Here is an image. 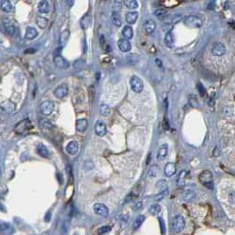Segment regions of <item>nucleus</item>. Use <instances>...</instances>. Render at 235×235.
Masks as SVG:
<instances>
[{"instance_id":"nucleus-46","label":"nucleus","mask_w":235,"mask_h":235,"mask_svg":"<svg viewBox=\"0 0 235 235\" xmlns=\"http://www.w3.org/2000/svg\"><path fill=\"white\" fill-rule=\"evenodd\" d=\"M142 205H143L142 202H138V203H136L135 204V206H134L133 209H134V210H139V209H141L142 208Z\"/></svg>"},{"instance_id":"nucleus-19","label":"nucleus","mask_w":235,"mask_h":235,"mask_svg":"<svg viewBox=\"0 0 235 235\" xmlns=\"http://www.w3.org/2000/svg\"><path fill=\"white\" fill-rule=\"evenodd\" d=\"M168 154V145L167 144H164L160 147V149H158L157 155V161H163L165 159V157H167Z\"/></svg>"},{"instance_id":"nucleus-23","label":"nucleus","mask_w":235,"mask_h":235,"mask_svg":"<svg viewBox=\"0 0 235 235\" xmlns=\"http://www.w3.org/2000/svg\"><path fill=\"white\" fill-rule=\"evenodd\" d=\"M37 35H38V32H37V30L35 27H28L26 29L25 38L27 39V40H33V39H35L37 37Z\"/></svg>"},{"instance_id":"nucleus-27","label":"nucleus","mask_w":235,"mask_h":235,"mask_svg":"<svg viewBox=\"0 0 235 235\" xmlns=\"http://www.w3.org/2000/svg\"><path fill=\"white\" fill-rule=\"evenodd\" d=\"M122 35L123 37H125V39L129 40V39H132L133 37H134V30L132 28L131 26H125L122 29Z\"/></svg>"},{"instance_id":"nucleus-30","label":"nucleus","mask_w":235,"mask_h":235,"mask_svg":"<svg viewBox=\"0 0 235 235\" xmlns=\"http://www.w3.org/2000/svg\"><path fill=\"white\" fill-rule=\"evenodd\" d=\"M69 37H70V31L68 29H66L60 34V37H59V44L63 46L65 45L66 42H67L68 39H69Z\"/></svg>"},{"instance_id":"nucleus-4","label":"nucleus","mask_w":235,"mask_h":235,"mask_svg":"<svg viewBox=\"0 0 235 235\" xmlns=\"http://www.w3.org/2000/svg\"><path fill=\"white\" fill-rule=\"evenodd\" d=\"M130 86L132 90L137 94L141 93L144 88V84H143L142 80L136 75H133L130 78Z\"/></svg>"},{"instance_id":"nucleus-26","label":"nucleus","mask_w":235,"mask_h":235,"mask_svg":"<svg viewBox=\"0 0 235 235\" xmlns=\"http://www.w3.org/2000/svg\"><path fill=\"white\" fill-rule=\"evenodd\" d=\"M195 196H196V194L193 190H186L183 193V199H184V201H186L188 203L193 202V200L195 199Z\"/></svg>"},{"instance_id":"nucleus-5","label":"nucleus","mask_w":235,"mask_h":235,"mask_svg":"<svg viewBox=\"0 0 235 235\" xmlns=\"http://www.w3.org/2000/svg\"><path fill=\"white\" fill-rule=\"evenodd\" d=\"M226 52V47L225 45L221 42H215L211 47V53L216 57H221L224 56Z\"/></svg>"},{"instance_id":"nucleus-22","label":"nucleus","mask_w":235,"mask_h":235,"mask_svg":"<svg viewBox=\"0 0 235 235\" xmlns=\"http://www.w3.org/2000/svg\"><path fill=\"white\" fill-rule=\"evenodd\" d=\"M14 233L13 227L7 223L1 224V234L2 235H12Z\"/></svg>"},{"instance_id":"nucleus-15","label":"nucleus","mask_w":235,"mask_h":235,"mask_svg":"<svg viewBox=\"0 0 235 235\" xmlns=\"http://www.w3.org/2000/svg\"><path fill=\"white\" fill-rule=\"evenodd\" d=\"M164 44L166 45V47L169 49H173L175 46V40H174V36L171 31H169L166 33L164 39Z\"/></svg>"},{"instance_id":"nucleus-11","label":"nucleus","mask_w":235,"mask_h":235,"mask_svg":"<svg viewBox=\"0 0 235 235\" xmlns=\"http://www.w3.org/2000/svg\"><path fill=\"white\" fill-rule=\"evenodd\" d=\"M118 47L122 52H128L132 49V45H131V42L127 39L122 38L118 41Z\"/></svg>"},{"instance_id":"nucleus-20","label":"nucleus","mask_w":235,"mask_h":235,"mask_svg":"<svg viewBox=\"0 0 235 235\" xmlns=\"http://www.w3.org/2000/svg\"><path fill=\"white\" fill-rule=\"evenodd\" d=\"M138 17H139V13H138L137 12H135V11L129 12H127L126 15H125V21H126L128 24L133 25V24H135L136 22Z\"/></svg>"},{"instance_id":"nucleus-21","label":"nucleus","mask_w":235,"mask_h":235,"mask_svg":"<svg viewBox=\"0 0 235 235\" xmlns=\"http://www.w3.org/2000/svg\"><path fill=\"white\" fill-rule=\"evenodd\" d=\"M4 27H5V32H6L9 36H11V37L15 36L16 27L10 21H7L6 22L5 21V22H4Z\"/></svg>"},{"instance_id":"nucleus-3","label":"nucleus","mask_w":235,"mask_h":235,"mask_svg":"<svg viewBox=\"0 0 235 235\" xmlns=\"http://www.w3.org/2000/svg\"><path fill=\"white\" fill-rule=\"evenodd\" d=\"M184 24L186 25L188 27H191V28H199L203 26V21L202 19H200L199 17L194 15H189L187 16L185 19H184Z\"/></svg>"},{"instance_id":"nucleus-41","label":"nucleus","mask_w":235,"mask_h":235,"mask_svg":"<svg viewBox=\"0 0 235 235\" xmlns=\"http://www.w3.org/2000/svg\"><path fill=\"white\" fill-rule=\"evenodd\" d=\"M110 230H111V227L110 225H104V226L100 227L98 231H97V233H98L99 235H104L105 233H109Z\"/></svg>"},{"instance_id":"nucleus-36","label":"nucleus","mask_w":235,"mask_h":235,"mask_svg":"<svg viewBox=\"0 0 235 235\" xmlns=\"http://www.w3.org/2000/svg\"><path fill=\"white\" fill-rule=\"evenodd\" d=\"M100 114L104 117H107L110 114V108L107 105H102L100 106Z\"/></svg>"},{"instance_id":"nucleus-9","label":"nucleus","mask_w":235,"mask_h":235,"mask_svg":"<svg viewBox=\"0 0 235 235\" xmlns=\"http://www.w3.org/2000/svg\"><path fill=\"white\" fill-rule=\"evenodd\" d=\"M68 91H69V89H68V86L66 84H60L54 89L53 94L57 98L62 99L67 95Z\"/></svg>"},{"instance_id":"nucleus-17","label":"nucleus","mask_w":235,"mask_h":235,"mask_svg":"<svg viewBox=\"0 0 235 235\" xmlns=\"http://www.w3.org/2000/svg\"><path fill=\"white\" fill-rule=\"evenodd\" d=\"M76 130L80 132V133H83L87 130L88 125H89V122L86 119H80L76 121Z\"/></svg>"},{"instance_id":"nucleus-47","label":"nucleus","mask_w":235,"mask_h":235,"mask_svg":"<svg viewBox=\"0 0 235 235\" xmlns=\"http://www.w3.org/2000/svg\"><path fill=\"white\" fill-rule=\"evenodd\" d=\"M155 62H156V64H157V66H158V67L161 68L163 66L162 61H161L160 59H158V58H156V59H155Z\"/></svg>"},{"instance_id":"nucleus-29","label":"nucleus","mask_w":235,"mask_h":235,"mask_svg":"<svg viewBox=\"0 0 235 235\" xmlns=\"http://www.w3.org/2000/svg\"><path fill=\"white\" fill-rule=\"evenodd\" d=\"M90 25H91V16L89 15V13H87L81 20V26L83 29H87V28H89Z\"/></svg>"},{"instance_id":"nucleus-24","label":"nucleus","mask_w":235,"mask_h":235,"mask_svg":"<svg viewBox=\"0 0 235 235\" xmlns=\"http://www.w3.org/2000/svg\"><path fill=\"white\" fill-rule=\"evenodd\" d=\"M0 6H1V10L4 11L5 12H11L13 9L12 5L9 0H1Z\"/></svg>"},{"instance_id":"nucleus-7","label":"nucleus","mask_w":235,"mask_h":235,"mask_svg":"<svg viewBox=\"0 0 235 235\" xmlns=\"http://www.w3.org/2000/svg\"><path fill=\"white\" fill-rule=\"evenodd\" d=\"M93 209H94V212L95 214L102 217V218H106L109 216V209L104 203H95L93 207Z\"/></svg>"},{"instance_id":"nucleus-45","label":"nucleus","mask_w":235,"mask_h":235,"mask_svg":"<svg viewBox=\"0 0 235 235\" xmlns=\"http://www.w3.org/2000/svg\"><path fill=\"white\" fill-rule=\"evenodd\" d=\"M159 220V222H160V225H161V231H162V233L163 235H164L165 233V227H164V219L161 218H158Z\"/></svg>"},{"instance_id":"nucleus-28","label":"nucleus","mask_w":235,"mask_h":235,"mask_svg":"<svg viewBox=\"0 0 235 235\" xmlns=\"http://www.w3.org/2000/svg\"><path fill=\"white\" fill-rule=\"evenodd\" d=\"M144 220H145V217L143 215H139L133 223V230H138L141 227V225L143 224Z\"/></svg>"},{"instance_id":"nucleus-34","label":"nucleus","mask_w":235,"mask_h":235,"mask_svg":"<svg viewBox=\"0 0 235 235\" xmlns=\"http://www.w3.org/2000/svg\"><path fill=\"white\" fill-rule=\"evenodd\" d=\"M124 4L130 10H135L136 8H138V6H139L138 2L136 0H125Z\"/></svg>"},{"instance_id":"nucleus-42","label":"nucleus","mask_w":235,"mask_h":235,"mask_svg":"<svg viewBox=\"0 0 235 235\" xmlns=\"http://www.w3.org/2000/svg\"><path fill=\"white\" fill-rule=\"evenodd\" d=\"M197 89H198L199 94H200V95H201V96H203V97H204V96H206V95H207V92H206V89H205V88H204V86H203V84L201 83V82H199V83L197 84Z\"/></svg>"},{"instance_id":"nucleus-18","label":"nucleus","mask_w":235,"mask_h":235,"mask_svg":"<svg viewBox=\"0 0 235 235\" xmlns=\"http://www.w3.org/2000/svg\"><path fill=\"white\" fill-rule=\"evenodd\" d=\"M37 8L40 13H48L51 10V5L47 0H42L39 2Z\"/></svg>"},{"instance_id":"nucleus-44","label":"nucleus","mask_w":235,"mask_h":235,"mask_svg":"<svg viewBox=\"0 0 235 235\" xmlns=\"http://www.w3.org/2000/svg\"><path fill=\"white\" fill-rule=\"evenodd\" d=\"M99 42H100V46L103 48L104 50H105V38L103 35H101V36H100Z\"/></svg>"},{"instance_id":"nucleus-48","label":"nucleus","mask_w":235,"mask_h":235,"mask_svg":"<svg viewBox=\"0 0 235 235\" xmlns=\"http://www.w3.org/2000/svg\"><path fill=\"white\" fill-rule=\"evenodd\" d=\"M230 200L233 203L235 204V193H232L230 194Z\"/></svg>"},{"instance_id":"nucleus-14","label":"nucleus","mask_w":235,"mask_h":235,"mask_svg":"<svg viewBox=\"0 0 235 235\" xmlns=\"http://www.w3.org/2000/svg\"><path fill=\"white\" fill-rule=\"evenodd\" d=\"M79 147L80 146H79L78 141H72L66 145V152L69 155H73H73L77 154V152L79 151Z\"/></svg>"},{"instance_id":"nucleus-39","label":"nucleus","mask_w":235,"mask_h":235,"mask_svg":"<svg viewBox=\"0 0 235 235\" xmlns=\"http://www.w3.org/2000/svg\"><path fill=\"white\" fill-rule=\"evenodd\" d=\"M169 193V190H168V188H165L164 190H162L161 192L159 193H157V195L155 196V200L157 201V202H159V201H161L164 198V197H166V195Z\"/></svg>"},{"instance_id":"nucleus-13","label":"nucleus","mask_w":235,"mask_h":235,"mask_svg":"<svg viewBox=\"0 0 235 235\" xmlns=\"http://www.w3.org/2000/svg\"><path fill=\"white\" fill-rule=\"evenodd\" d=\"M143 27H144V30L146 32L147 35H151L153 34V32L156 30L157 24L152 20H147L143 24Z\"/></svg>"},{"instance_id":"nucleus-1","label":"nucleus","mask_w":235,"mask_h":235,"mask_svg":"<svg viewBox=\"0 0 235 235\" xmlns=\"http://www.w3.org/2000/svg\"><path fill=\"white\" fill-rule=\"evenodd\" d=\"M199 180L200 182L209 189H213L214 183H213V173L209 170H205L200 173L199 175Z\"/></svg>"},{"instance_id":"nucleus-2","label":"nucleus","mask_w":235,"mask_h":235,"mask_svg":"<svg viewBox=\"0 0 235 235\" xmlns=\"http://www.w3.org/2000/svg\"><path fill=\"white\" fill-rule=\"evenodd\" d=\"M185 219L182 216L178 215L174 217L171 222V230L173 233H179L185 227Z\"/></svg>"},{"instance_id":"nucleus-10","label":"nucleus","mask_w":235,"mask_h":235,"mask_svg":"<svg viewBox=\"0 0 235 235\" xmlns=\"http://www.w3.org/2000/svg\"><path fill=\"white\" fill-rule=\"evenodd\" d=\"M53 62L57 67L60 68V69H67L70 66L67 60L60 55H56L53 58Z\"/></svg>"},{"instance_id":"nucleus-32","label":"nucleus","mask_w":235,"mask_h":235,"mask_svg":"<svg viewBox=\"0 0 235 235\" xmlns=\"http://www.w3.org/2000/svg\"><path fill=\"white\" fill-rule=\"evenodd\" d=\"M37 25L40 28H45L48 25V20L42 16H37Z\"/></svg>"},{"instance_id":"nucleus-33","label":"nucleus","mask_w":235,"mask_h":235,"mask_svg":"<svg viewBox=\"0 0 235 235\" xmlns=\"http://www.w3.org/2000/svg\"><path fill=\"white\" fill-rule=\"evenodd\" d=\"M39 124H40L41 128H43V129L51 130V129H52L53 128V125L51 124V122L49 121L48 120H46V119H42V120H40Z\"/></svg>"},{"instance_id":"nucleus-37","label":"nucleus","mask_w":235,"mask_h":235,"mask_svg":"<svg viewBox=\"0 0 235 235\" xmlns=\"http://www.w3.org/2000/svg\"><path fill=\"white\" fill-rule=\"evenodd\" d=\"M186 176H187V172L186 171H182L180 172V173L179 174V177L177 179V184L179 187H182L185 184V179H186Z\"/></svg>"},{"instance_id":"nucleus-16","label":"nucleus","mask_w":235,"mask_h":235,"mask_svg":"<svg viewBox=\"0 0 235 235\" xmlns=\"http://www.w3.org/2000/svg\"><path fill=\"white\" fill-rule=\"evenodd\" d=\"M176 164L175 163H167L164 166V174L167 177H172L176 173Z\"/></svg>"},{"instance_id":"nucleus-12","label":"nucleus","mask_w":235,"mask_h":235,"mask_svg":"<svg viewBox=\"0 0 235 235\" xmlns=\"http://www.w3.org/2000/svg\"><path fill=\"white\" fill-rule=\"evenodd\" d=\"M95 134L100 137H103L106 135L107 133V127L105 123L101 122V121H97L95 125Z\"/></svg>"},{"instance_id":"nucleus-40","label":"nucleus","mask_w":235,"mask_h":235,"mask_svg":"<svg viewBox=\"0 0 235 235\" xmlns=\"http://www.w3.org/2000/svg\"><path fill=\"white\" fill-rule=\"evenodd\" d=\"M157 173H158V169H157V165H153L149 169V171H148V175L149 176V177H156L157 175Z\"/></svg>"},{"instance_id":"nucleus-8","label":"nucleus","mask_w":235,"mask_h":235,"mask_svg":"<svg viewBox=\"0 0 235 235\" xmlns=\"http://www.w3.org/2000/svg\"><path fill=\"white\" fill-rule=\"evenodd\" d=\"M31 123L27 120H24L19 122L14 127V131L18 134H24L31 128Z\"/></svg>"},{"instance_id":"nucleus-35","label":"nucleus","mask_w":235,"mask_h":235,"mask_svg":"<svg viewBox=\"0 0 235 235\" xmlns=\"http://www.w3.org/2000/svg\"><path fill=\"white\" fill-rule=\"evenodd\" d=\"M168 12L164 8H158L154 12V15L157 17L158 19H164L165 16H167Z\"/></svg>"},{"instance_id":"nucleus-43","label":"nucleus","mask_w":235,"mask_h":235,"mask_svg":"<svg viewBox=\"0 0 235 235\" xmlns=\"http://www.w3.org/2000/svg\"><path fill=\"white\" fill-rule=\"evenodd\" d=\"M83 65L84 61L81 60V59H78V60H76L75 62L73 63V67L75 68V69H81V68L83 66Z\"/></svg>"},{"instance_id":"nucleus-25","label":"nucleus","mask_w":235,"mask_h":235,"mask_svg":"<svg viewBox=\"0 0 235 235\" xmlns=\"http://www.w3.org/2000/svg\"><path fill=\"white\" fill-rule=\"evenodd\" d=\"M37 151L38 155H40L42 157L48 158L50 157V152L48 150V149L44 146L43 144H39L37 148Z\"/></svg>"},{"instance_id":"nucleus-38","label":"nucleus","mask_w":235,"mask_h":235,"mask_svg":"<svg viewBox=\"0 0 235 235\" xmlns=\"http://www.w3.org/2000/svg\"><path fill=\"white\" fill-rule=\"evenodd\" d=\"M149 213L151 215H157L160 211H161V207L159 204H152L151 206L149 207Z\"/></svg>"},{"instance_id":"nucleus-6","label":"nucleus","mask_w":235,"mask_h":235,"mask_svg":"<svg viewBox=\"0 0 235 235\" xmlns=\"http://www.w3.org/2000/svg\"><path fill=\"white\" fill-rule=\"evenodd\" d=\"M53 110H54V103L50 101V100L42 102L41 105H40V110H41V113L42 115H51L52 113Z\"/></svg>"},{"instance_id":"nucleus-31","label":"nucleus","mask_w":235,"mask_h":235,"mask_svg":"<svg viewBox=\"0 0 235 235\" xmlns=\"http://www.w3.org/2000/svg\"><path fill=\"white\" fill-rule=\"evenodd\" d=\"M111 21H112V23L115 25L116 27H120L122 25V20H121V17L118 13V12H113L112 14H111Z\"/></svg>"}]
</instances>
